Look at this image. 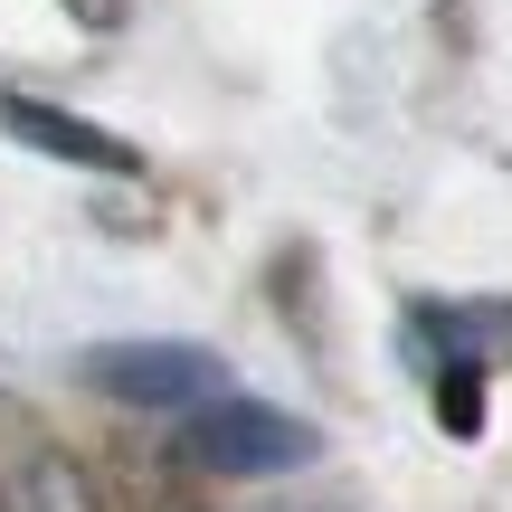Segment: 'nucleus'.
Masks as SVG:
<instances>
[{
	"mask_svg": "<svg viewBox=\"0 0 512 512\" xmlns=\"http://www.w3.org/2000/svg\"><path fill=\"white\" fill-rule=\"evenodd\" d=\"M181 456L209 465V475H294V465L323 456V427L294 418V408H266V399L219 389V399L181 408Z\"/></svg>",
	"mask_w": 512,
	"mask_h": 512,
	"instance_id": "f257e3e1",
	"label": "nucleus"
},
{
	"mask_svg": "<svg viewBox=\"0 0 512 512\" xmlns=\"http://www.w3.org/2000/svg\"><path fill=\"white\" fill-rule=\"evenodd\" d=\"M0 512H95V484L76 475L67 456H38V465H19V475L0 484Z\"/></svg>",
	"mask_w": 512,
	"mask_h": 512,
	"instance_id": "20e7f679",
	"label": "nucleus"
},
{
	"mask_svg": "<svg viewBox=\"0 0 512 512\" xmlns=\"http://www.w3.org/2000/svg\"><path fill=\"white\" fill-rule=\"evenodd\" d=\"M86 380L124 408H200L228 389V361L209 342H105L86 351Z\"/></svg>",
	"mask_w": 512,
	"mask_h": 512,
	"instance_id": "f03ea898",
	"label": "nucleus"
},
{
	"mask_svg": "<svg viewBox=\"0 0 512 512\" xmlns=\"http://www.w3.org/2000/svg\"><path fill=\"white\" fill-rule=\"evenodd\" d=\"M0 133H19V143L48 152V162L105 171V181H133V171H143V152H133L124 133L86 124V114H67V105H38V95H10V86H0Z\"/></svg>",
	"mask_w": 512,
	"mask_h": 512,
	"instance_id": "7ed1b4c3",
	"label": "nucleus"
},
{
	"mask_svg": "<svg viewBox=\"0 0 512 512\" xmlns=\"http://www.w3.org/2000/svg\"><path fill=\"white\" fill-rule=\"evenodd\" d=\"M67 10L86 19V29H124V19H133V0H67Z\"/></svg>",
	"mask_w": 512,
	"mask_h": 512,
	"instance_id": "39448f33",
	"label": "nucleus"
}]
</instances>
